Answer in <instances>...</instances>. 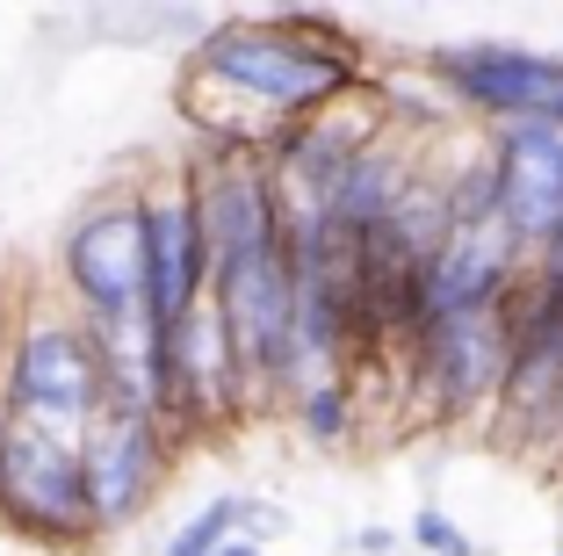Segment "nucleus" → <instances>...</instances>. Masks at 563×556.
<instances>
[{
    "mask_svg": "<svg viewBox=\"0 0 563 556\" xmlns=\"http://www.w3.org/2000/svg\"><path fill=\"white\" fill-rule=\"evenodd\" d=\"M232 535H239V491H224V499H210V506L188 513V521L166 535L159 556H217Z\"/></svg>",
    "mask_w": 563,
    "mask_h": 556,
    "instance_id": "dca6fc26",
    "label": "nucleus"
},
{
    "mask_svg": "<svg viewBox=\"0 0 563 556\" xmlns=\"http://www.w3.org/2000/svg\"><path fill=\"white\" fill-rule=\"evenodd\" d=\"M354 549H362V556H390L398 535H390V527H354Z\"/></svg>",
    "mask_w": 563,
    "mask_h": 556,
    "instance_id": "6ab92c4d",
    "label": "nucleus"
},
{
    "mask_svg": "<svg viewBox=\"0 0 563 556\" xmlns=\"http://www.w3.org/2000/svg\"><path fill=\"white\" fill-rule=\"evenodd\" d=\"M405 535H412V549H427V556H477V542H470V527L455 521V513L448 506H419L412 513V527H405Z\"/></svg>",
    "mask_w": 563,
    "mask_h": 556,
    "instance_id": "f3484780",
    "label": "nucleus"
},
{
    "mask_svg": "<svg viewBox=\"0 0 563 556\" xmlns=\"http://www.w3.org/2000/svg\"><path fill=\"white\" fill-rule=\"evenodd\" d=\"M289 412H297V434L311 448H347L354 441V383L347 377L303 383V391L289 397Z\"/></svg>",
    "mask_w": 563,
    "mask_h": 556,
    "instance_id": "2eb2a0df",
    "label": "nucleus"
},
{
    "mask_svg": "<svg viewBox=\"0 0 563 556\" xmlns=\"http://www.w3.org/2000/svg\"><path fill=\"white\" fill-rule=\"evenodd\" d=\"M427 80L477 123H563V51L528 44H441L427 51Z\"/></svg>",
    "mask_w": 563,
    "mask_h": 556,
    "instance_id": "39448f33",
    "label": "nucleus"
},
{
    "mask_svg": "<svg viewBox=\"0 0 563 556\" xmlns=\"http://www.w3.org/2000/svg\"><path fill=\"white\" fill-rule=\"evenodd\" d=\"M188 80L217 87L239 109L289 131V123L325 116L332 101L362 95L368 66H362V44L332 15H239V22H217L196 44Z\"/></svg>",
    "mask_w": 563,
    "mask_h": 556,
    "instance_id": "f257e3e1",
    "label": "nucleus"
},
{
    "mask_svg": "<svg viewBox=\"0 0 563 556\" xmlns=\"http://www.w3.org/2000/svg\"><path fill=\"white\" fill-rule=\"evenodd\" d=\"M405 377L427 397L433 419H477L498 405L506 383V312H463V318H427L405 355Z\"/></svg>",
    "mask_w": 563,
    "mask_h": 556,
    "instance_id": "1a4fd4ad",
    "label": "nucleus"
},
{
    "mask_svg": "<svg viewBox=\"0 0 563 556\" xmlns=\"http://www.w3.org/2000/svg\"><path fill=\"white\" fill-rule=\"evenodd\" d=\"M556 556H563V549H556Z\"/></svg>",
    "mask_w": 563,
    "mask_h": 556,
    "instance_id": "4be33fe9",
    "label": "nucleus"
},
{
    "mask_svg": "<svg viewBox=\"0 0 563 556\" xmlns=\"http://www.w3.org/2000/svg\"><path fill=\"white\" fill-rule=\"evenodd\" d=\"M0 521L36 549H87L95 542L73 434H51L36 419L0 412Z\"/></svg>",
    "mask_w": 563,
    "mask_h": 556,
    "instance_id": "7ed1b4c3",
    "label": "nucleus"
},
{
    "mask_svg": "<svg viewBox=\"0 0 563 556\" xmlns=\"http://www.w3.org/2000/svg\"><path fill=\"white\" fill-rule=\"evenodd\" d=\"M528 275V246L498 217H463L448 225L441 246L419 268V326L427 318H463V312H492L506 304V290Z\"/></svg>",
    "mask_w": 563,
    "mask_h": 556,
    "instance_id": "f8f14e48",
    "label": "nucleus"
},
{
    "mask_svg": "<svg viewBox=\"0 0 563 556\" xmlns=\"http://www.w3.org/2000/svg\"><path fill=\"white\" fill-rule=\"evenodd\" d=\"M137 246H145V312L166 332L210 296V253H202L196 210H188L181 166H159L137 181Z\"/></svg>",
    "mask_w": 563,
    "mask_h": 556,
    "instance_id": "9b49d317",
    "label": "nucleus"
},
{
    "mask_svg": "<svg viewBox=\"0 0 563 556\" xmlns=\"http://www.w3.org/2000/svg\"><path fill=\"white\" fill-rule=\"evenodd\" d=\"M492 210L498 225L514 231L520 246L549 239L563 225V123H520V131H498L492 145Z\"/></svg>",
    "mask_w": 563,
    "mask_h": 556,
    "instance_id": "ddd939ff",
    "label": "nucleus"
},
{
    "mask_svg": "<svg viewBox=\"0 0 563 556\" xmlns=\"http://www.w3.org/2000/svg\"><path fill=\"white\" fill-rule=\"evenodd\" d=\"M275 535H289V513H282L275 499H239V542L267 549Z\"/></svg>",
    "mask_w": 563,
    "mask_h": 556,
    "instance_id": "a211bd4d",
    "label": "nucleus"
},
{
    "mask_svg": "<svg viewBox=\"0 0 563 556\" xmlns=\"http://www.w3.org/2000/svg\"><path fill=\"white\" fill-rule=\"evenodd\" d=\"M181 181H188L202 253H210V275L282 246V203H275V181H267L261 152H196L181 166Z\"/></svg>",
    "mask_w": 563,
    "mask_h": 556,
    "instance_id": "6e6552de",
    "label": "nucleus"
},
{
    "mask_svg": "<svg viewBox=\"0 0 563 556\" xmlns=\"http://www.w3.org/2000/svg\"><path fill=\"white\" fill-rule=\"evenodd\" d=\"M58 282L80 326H123L145 312V246H137V188H109L66 225Z\"/></svg>",
    "mask_w": 563,
    "mask_h": 556,
    "instance_id": "20e7f679",
    "label": "nucleus"
},
{
    "mask_svg": "<svg viewBox=\"0 0 563 556\" xmlns=\"http://www.w3.org/2000/svg\"><path fill=\"white\" fill-rule=\"evenodd\" d=\"M166 462H174V434L152 412H101L80 434V484H87V521L95 542L131 527L137 513L159 499Z\"/></svg>",
    "mask_w": 563,
    "mask_h": 556,
    "instance_id": "9d476101",
    "label": "nucleus"
},
{
    "mask_svg": "<svg viewBox=\"0 0 563 556\" xmlns=\"http://www.w3.org/2000/svg\"><path fill=\"white\" fill-rule=\"evenodd\" d=\"M217 556H267V549H253V542H239V535H232V542H224Z\"/></svg>",
    "mask_w": 563,
    "mask_h": 556,
    "instance_id": "aec40b11",
    "label": "nucleus"
},
{
    "mask_svg": "<svg viewBox=\"0 0 563 556\" xmlns=\"http://www.w3.org/2000/svg\"><path fill=\"white\" fill-rule=\"evenodd\" d=\"M246 412H253L246 369H239L232 340L202 296L196 312H181L159 332V426L174 441H188V434H224Z\"/></svg>",
    "mask_w": 563,
    "mask_h": 556,
    "instance_id": "0eeeda50",
    "label": "nucleus"
},
{
    "mask_svg": "<svg viewBox=\"0 0 563 556\" xmlns=\"http://www.w3.org/2000/svg\"><path fill=\"white\" fill-rule=\"evenodd\" d=\"M0 412L8 419H36L51 434H73V441L109 412L95 340H87V326L73 312L36 304V312H22L8 326V347H0Z\"/></svg>",
    "mask_w": 563,
    "mask_h": 556,
    "instance_id": "f03ea898",
    "label": "nucleus"
},
{
    "mask_svg": "<svg viewBox=\"0 0 563 556\" xmlns=\"http://www.w3.org/2000/svg\"><path fill=\"white\" fill-rule=\"evenodd\" d=\"M498 312H506V383L492 412L520 441H549V419L563 405V275L528 261Z\"/></svg>",
    "mask_w": 563,
    "mask_h": 556,
    "instance_id": "423d86ee",
    "label": "nucleus"
},
{
    "mask_svg": "<svg viewBox=\"0 0 563 556\" xmlns=\"http://www.w3.org/2000/svg\"><path fill=\"white\" fill-rule=\"evenodd\" d=\"M0 347H8V326H0Z\"/></svg>",
    "mask_w": 563,
    "mask_h": 556,
    "instance_id": "412c9836",
    "label": "nucleus"
},
{
    "mask_svg": "<svg viewBox=\"0 0 563 556\" xmlns=\"http://www.w3.org/2000/svg\"><path fill=\"white\" fill-rule=\"evenodd\" d=\"M412 174H419V152L405 145L398 131L368 138V145L347 160L340 188H332V203H325V225H340L347 239H354V231H368V225H383V217L398 210V196L412 188Z\"/></svg>",
    "mask_w": 563,
    "mask_h": 556,
    "instance_id": "4468645a",
    "label": "nucleus"
}]
</instances>
